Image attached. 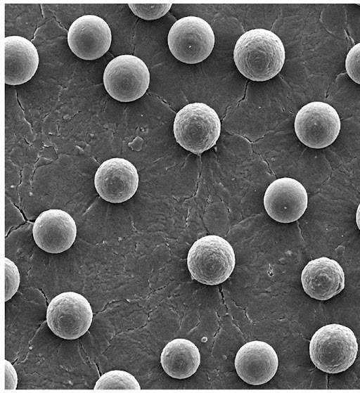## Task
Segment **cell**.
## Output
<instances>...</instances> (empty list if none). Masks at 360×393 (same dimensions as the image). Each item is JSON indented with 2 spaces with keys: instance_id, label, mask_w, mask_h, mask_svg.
<instances>
[{
  "instance_id": "cell-5",
  "label": "cell",
  "mask_w": 360,
  "mask_h": 393,
  "mask_svg": "<svg viewBox=\"0 0 360 393\" xmlns=\"http://www.w3.org/2000/svg\"><path fill=\"white\" fill-rule=\"evenodd\" d=\"M167 43L172 54L179 61L196 64L205 60L214 45L210 24L197 16H186L171 27Z\"/></svg>"
},
{
  "instance_id": "cell-19",
  "label": "cell",
  "mask_w": 360,
  "mask_h": 393,
  "mask_svg": "<svg viewBox=\"0 0 360 393\" xmlns=\"http://www.w3.org/2000/svg\"><path fill=\"white\" fill-rule=\"evenodd\" d=\"M5 301L9 300L17 292L20 285V273L17 266L5 257Z\"/></svg>"
},
{
  "instance_id": "cell-15",
  "label": "cell",
  "mask_w": 360,
  "mask_h": 393,
  "mask_svg": "<svg viewBox=\"0 0 360 393\" xmlns=\"http://www.w3.org/2000/svg\"><path fill=\"white\" fill-rule=\"evenodd\" d=\"M5 84L20 85L35 74L39 62L34 45L20 36L4 38Z\"/></svg>"
},
{
  "instance_id": "cell-22",
  "label": "cell",
  "mask_w": 360,
  "mask_h": 393,
  "mask_svg": "<svg viewBox=\"0 0 360 393\" xmlns=\"http://www.w3.org/2000/svg\"><path fill=\"white\" fill-rule=\"evenodd\" d=\"M356 222L359 229L360 230V203L357 207L356 213Z\"/></svg>"
},
{
  "instance_id": "cell-12",
  "label": "cell",
  "mask_w": 360,
  "mask_h": 393,
  "mask_svg": "<svg viewBox=\"0 0 360 393\" xmlns=\"http://www.w3.org/2000/svg\"><path fill=\"white\" fill-rule=\"evenodd\" d=\"M32 235L39 248L48 253L58 254L72 245L77 236V226L68 212L51 209L37 217L33 225Z\"/></svg>"
},
{
  "instance_id": "cell-10",
  "label": "cell",
  "mask_w": 360,
  "mask_h": 393,
  "mask_svg": "<svg viewBox=\"0 0 360 393\" xmlns=\"http://www.w3.org/2000/svg\"><path fill=\"white\" fill-rule=\"evenodd\" d=\"M112 41L108 23L95 15H84L77 18L68 32V44L79 58L92 60L103 56Z\"/></svg>"
},
{
  "instance_id": "cell-2",
  "label": "cell",
  "mask_w": 360,
  "mask_h": 393,
  "mask_svg": "<svg viewBox=\"0 0 360 393\" xmlns=\"http://www.w3.org/2000/svg\"><path fill=\"white\" fill-rule=\"evenodd\" d=\"M309 356L314 365L327 373L347 370L357 356L358 343L354 333L347 326L331 323L322 326L309 342Z\"/></svg>"
},
{
  "instance_id": "cell-6",
  "label": "cell",
  "mask_w": 360,
  "mask_h": 393,
  "mask_svg": "<svg viewBox=\"0 0 360 393\" xmlns=\"http://www.w3.org/2000/svg\"><path fill=\"white\" fill-rule=\"evenodd\" d=\"M93 311L82 295L69 291L52 299L46 311V322L51 330L65 340H75L90 328Z\"/></svg>"
},
{
  "instance_id": "cell-17",
  "label": "cell",
  "mask_w": 360,
  "mask_h": 393,
  "mask_svg": "<svg viewBox=\"0 0 360 393\" xmlns=\"http://www.w3.org/2000/svg\"><path fill=\"white\" fill-rule=\"evenodd\" d=\"M94 389H141V386L135 377L129 373L113 370L99 378Z\"/></svg>"
},
{
  "instance_id": "cell-11",
  "label": "cell",
  "mask_w": 360,
  "mask_h": 393,
  "mask_svg": "<svg viewBox=\"0 0 360 393\" xmlns=\"http://www.w3.org/2000/svg\"><path fill=\"white\" fill-rule=\"evenodd\" d=\"M307 193L297 180L283 177L274 181L266 188L264 205L268 215L276 221L290 223L304 213Z\"/></svg>"
},
{
  "instance_id": "cell-20",
  "label": "cell",
  "mask_w": 360,
  "mask_h": 393,
  "mask_svg": "<svg viewBox=\"0 0 360 393\" xmlns=\"http://www.w3.org/2000/svg\"><path fill=\"white\" fill-rule=\"evenodd\" d=\"M345 68L349 77L360 84V43L349 51L345 59Z\"/></svg>"
},
{
  "instance_id": "cell-7",
  "label": "cell",
  "mask_w": 360,
  "mask_h": 393,
  "mask_svg": "<svg viewBox=\"0 0 360 393\" xmlns=\"http://www.w3.org/2000/svg\"><path fill=\"white\" fill-rule=\"evenodd\" d=\"M103 84L111 97L120 102H131L146 92L150 84V72L139 58L120 55L105 67Z\"/></svg>"
},
{
  "instance_id": "cell-4",
  "label": "cell",
  "mask_w": 360,
  "mask_h": 393,
  "mask_svg": "<svg viewBox=\"0 0 360 393\" xmlns=\"http://www.w3.org/2000/svg\"><path fill=\"white\" fill-rule=\"evenodd\" d=\"M173 129L181 146L199 155L216 144L221 132V122L213 108L203 103H193L176 113Z\"/></svg>"
},
{
  "instance_id": "cell-21",
  "label": "cell",
  "mask_w": 360,
  "mask_h": 393,
  "mask_svg": "<svg viewBox=\"0 0 360 393\" xmlns=\"http://www.w3.org/2000/svg\"><path fill=\"white\" fill-rule=\"evenodd\" d=\"M5 364V389H15L18 384V375L13 366L7 360Z\"/></svg>"
},
{
  "instance_id": "cell-18",
  "label": "cell",
  "mask_w": 360,
  "mask_h": 393,
  "mask_svg": "<svg viewBox=\"0 0 360 393\" xmlns=\"http://www.w3.org/2000/svg\"><path fill=\"white\" fill-rule=\"evenodd\" d=\"M134 14L146 20H156L165 15L172 4H128Z\"/></svg>"
},
{
  "instance_id": "cell-9",
  "label": "cell",
  "mask_w": 360,
  "mask_h": 393,
  "mask_svg": "<svg viewBox=\"0 0 360 393\" xmlns=\"http://www.w3.org/2000/svg\"><path fill=\"white\" fill-rule=\"evenodd\" d=\"M95 188L104 200L122 203L136 192L139 174L135 166L129 160L113 157L104 161L94 176Z\"/></svg>"
},
{
  "instance_id": "cell-3",
  "label": "cell",
  "mask_w": 360,
  "mask_h": 393,
  "mask_svg": "<svg viewBox=\"0 0 360 393\" xmlns=\"http://www.w3.org/2000/svg\"><path fill=\"white\" fill-rule=\"evenodd\" d=\"M236 264L233 248L216 235L203 236L193 243L187 256V265L193 279L214 285L226 281Z\"/></svg>"
},
{
  "instance_id": "cell-8",
  "label": "cell",
  "mask_w": 360,
  "mask_h": 393,
  "mask_svg": "<svg viewBox=\"0 0 360 393\" xmlns=\"http://www.w3.org/2000/svg\"><path fill=\"white\" fill-rule=\"evenodd\" d=\"M294 127L297 138L305 146L323 148L337 138L340 130V119L330 105L314 101L298 111Z\"/></svg>"
},
{
  "instance_id": "cell-13",
  "label": "cell",
  "mask_w": 360,
  "mask_h": 393,
  "mask_svg": "<svg viewBox=\"0 0 360 393\" xmlns=\"http://www.w3.org/2000/svg\"><path fill=\"white\" fill-rule=\"evenodd\" d=\"M278 357L268 343L254 340L245 343L237 352L235 368L246 383L259 385L269 382L276 374Z\"/></svg>"
},
{
  "instance_id": "cell-1",
  "label": "cell",
  "mask_w": 360,
  "mask_h": 393,
  "mask_svg": "<svg viewBox=\"0 0 360 393\" xmlns=\"http://www.w3.org/2000/svg\"><path fill=\"white\" fill-rule=\"evenodd\" d=\"M285 59L284 45L273 32L256 28L243 34L236 43L233 60L247 79L264 82L281 70Z\"/></svg>"
},
{
  "instance_id": "cell-16",
  "label": "cell",
  "mask_w": 360,
  "mask_h": 393,
  "mask_svg": "<svg viewBox=\"0 0 360 393\" xmlns=\"http://www.w3.org/2000/svg\"><path fill=\"white\" fill-rule=\"evenodd\" d=\"M160 363L170 377L185 379L197 371L200 363V351L188 340L174 339L168 342L162 349Z\"/></svg>"
},
{
  "instance_id": "cell-14",
  "label": "cell",
  "mask_w": 360,
  "mask_h": 393,
  "mask_svg": "<svg viewBox=\"0 0 360 393\" xmlns=\"http://www.w3.org/2000/svg\"><path fill=\"white\" fill-rule=\"evenodd\" d=\"M301 282L310 297L327 300L344 289L345 273L338 262L322 257L307 263L302 271Z\"/></svg>"
}]
</instances>
